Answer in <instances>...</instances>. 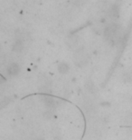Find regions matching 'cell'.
Here are the masks:
<instances>
[{"instance_id": "cell-1", "label": "cell", "mask_w": 132, "mask_h": 140, "mask_svg": "<svg viewBox=\"0 0 132 140\" xmlns=\"http://www.w3.org/2000/svg\"><path fill=\"white\" fill-rule=\"evenodd\" d=\"M75 62L78 66L81 67V66L85 65L87 63V57L83 53H77V55L75 56Z\"/></svg>"}, {"instance_id": "cell-2", "label": "cell", "mask_w": 132, "mask_h": 140, "mask_svg": "<svg viewBox=\"0 0 132 140\" xmlns=\"http://www.w3.org/2000/svg\"><path fill=\"white\" fill-rule=\"evenodd\" d=\"M18 71H19V68L16 64H12L7 68V72L10 75H15L18 73Z\"/></svg>"}, {"instance_id": "cell-3", "label": "cell", "mask_w": 132, "mask_h": 140, "mask_svg": "<svg viewBox=\"0 0 132 140\" xmlns=\"http://www.w3.org/2000/svg\"><path fill=\"white\" fill-rule=\"evenodd\" d=\"M69 70V67L67 64H65V63H61V64H59L58 66V71L60 73H62V74H64V73H66L67 71Z\"/></svg>"}, {"instance_id": "cell-4", "label": "cell", "mask_w": 132, "mask_h": 140, "mask_svg": "<svg viewBox=\"0 0 132 140\" xmlns=\"http://www.w3.org/2000/svg\"><path fill=\"white\" fill-rule=\"evenodd\" d=\"M86 88L88 89L89 91H93L94 89H95V86L93 85V83H92V81H88V82H86Z\"/></svg>"}, {"instance_id": "cell-5", "label": "cell", "mask_w": 132, "mask_h": 140, "mask_svg": "<svg viewBox=\"0 0 132 140\" xmlns=\"http://www.w3.org/2000/svg\"><path fill=\"white\" fill-rule=\"evenodd\" d=\"M44 103L49 106H53L54 105V101H53V99L51 98V97H45L44 98Z\"/></svg>"}, {"instance_id": "cell-6", "label": "cell", "mask_w": 132, "mask_h": 140, "mask_svg": "<svg viewBox=\"0 0 132 140\" xmlns=\"http://www.w3.org/2000/svg\"><path fill=\"white\" fill-rule=\"evenodd\" d=\"M22 48H23V43L20 41H17L15 43V47H14V49H15V51H20Z\"/></svg>"}, {"instance_id": "cell-7", "label": "cell", "mask_w": 132, "mask_h": 140, "mask_svg": "<svg viewBox=\"0 0 132 140\" xmlns=\"http://www.w3.org/2000/svg\"><path fill=\"white\" fill-rule=\"evenodd\" d=\"M124 80L126 81V82H132V73H128V74H125Z\"/></svg>"}]
</instances>
